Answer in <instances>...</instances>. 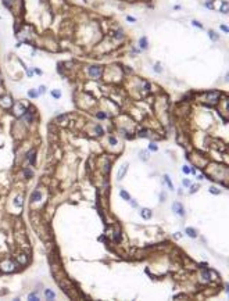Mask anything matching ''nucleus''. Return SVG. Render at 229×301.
<instances>
[{
	"mask_svg": "<svg viewBox=\"0 0 229 301\" xmlns=\"http://www.w3.org/2000/svg\"><path fill=\"white\" fill-rule=\"evenodd\" d=\"M101 72H103V68H101L100 65H90V67L87 68V74H89L92 78H95V79L100 78Z\"/></svg>",
	"mask_w": 229,
	"mask_h": 301,
	"instance_id": "1",
	"label": "nucleus"
},
{
	"mask_svg": "<svg viewBox=\"0 0 229 301\" xmlns=\"http://www.w3.org/2000/svg\"><path fill=\"white\" fill-rule=\"evenodd\" d=\"M219 96H221V93L218 90H212V92H208L204 100L208 104H214V103H217V100L219 99Z\"/></svg>",
	"mask_w": 229,
	"mask_h": 301,
	"instance_id": "2",
	"label": "nucleus"
},
{
	"mask_svg": "<svg viewBox=\"0 0 229 301\" xmlns=\"http://www.w3.org/2000/svg\"><path fill=\"white\" fill-rule=\"evenodd\" d=\"M172 210L175 211L179 216H185V208H183V205H182L181 203H174V204H172Z\"/></svg>",
	"mask_w": 229,
	"mask_h": 301,
	"instance_id": "3",
	"label": "nucleus"
},
{
	"mask_svg": "<svg viewBox=\"0 0 229 301\" xmlns=\"http://www.w3.org/2000/svg\"><path fill=\"white\" fill-rule=\"evenodd\" d=\"M128 167H129V164H128V162H125V164H124V165H122L121 168H120V171H118V173H117L118 181H122V179H124V176H125L126 171H128Z\"/></svg>",
	"mask_w": 229,
	"mask_h": 301,
	"instance_id": "4",
	"label": "nucleus"
},
{
	"mask_svg": "<svg viewBox=\"0 0 229 301\" xmlns=\"http://www.w3.org/2000/svg\"><path fill=\"white\" fill-rule=\"evenodd\" d=\"M11 104H13V101H11V99H10L9 96H3V97L0 99V106H1L3 108L11 107Z\"/></svg>",
	"mask_w": 229,
	"mask_h": 301,
	"instance_id": "5",
	"label": "nucleus"
},
{
	"mask_svg": "<svg viewBox=\"0 0 229 301\" xmlns=\"http://www.w3.org/2000/svg\"><path fill=\"white\" fill-rule=\"evenodd\" d=\"M140 216L144 218V219H150L151 216H153V211L149 210V208H142V210H140Z\"/></svg>",
	"mask_w": 229,
	"mask_h": 301,
	"instance_id": "6",
	"label": "nucleus"
},
{
	"mask_svg": "<svg viewBox=\"0 0 229 301\" xmlns=\"http://www.w3.org/2000/svg\"><path fill=\"white\" fill-rule=\"evenodd\" d=\"M25 111H26V108L24 107L22 104H17V106H15V114H17V115H24Z\"/></svg>",
	"mask_w": 229,
	"mask_h": 301,
	"instance_id": "7",
	"label": "nucleus"
},
{
	"mask_svg": "<svg viewBox=\"0 0 229 301\" xmlns=\"http://www.w3.org/2000/svg\"><path fill=\"white\" fill-rule=\"evenodd\" d=\"M186 235L189 237H192V239H196L197 237V232H196V229H193V228H186Z\"/></svg>",
	"mask_w": 229,
	"mask_h": 301,
	"instance_id": "8",
	"label": "nucleus"
},
{
	"mask_svg": "<svg viewBox=\"0 0 229 301\" xmlns=\"http://www.w3.org/2000/svg\"><path fill=\"white\" fill-rule=\"evenodd\" d=\"M3 271H9V272H11V271H14V264L11 262V261H9V262H6V264H3Z\"/></svg>",
	"mask_w": 229,
	"mask_h": 301,
	"instance_id": "9",
	"label": "nucleus"
},
{
	"mask_svg": "<svg viewBox=\"0 0 229 301\" xmlns=\"http://www.w3.org/2000/svg\"><path fill=\"white\" fill-rule=\"evenodd\" d=\"M40 198H42V194H40V192H38V190L33 192L32 196H31V200H32V201H39Z\"/></svg>",
	"mask_w": 229,
	"mask_h": 301,
	"instance_id": "10",
	"label": "nucleus"
},
{
	"mask_svg": "<svg viewBox=\"0 0 229 301\" xmlns=\"http://www.w3.org/2000/svg\"><path fill=\"white\" fill-rule=\"evenodd\" d=\"M139 44H140V47L142 49H147V38L146 36H143V38H140V40H139Z\"/></svg>",
	"mask_w": 229,
	"mask_h": 301,
	"instance_id": "11",
	"label": "nucleus"
},
{
	"mask_svg": "<svg viewBox=\"0 0 229 301\" xmlns=\"http://www.w3.org/2000/svg\"><path fill=\"white\" fill-rule=\"evenodd\" d=\"M44 296H46V298H49V300H53L54 297H56V294L52 291V290H49V289H46L44 290Z\"/></svg>",
	"mask_w": 229,
	"mask_h": 301,
	"instance_id": "12",
	"label": "nucleus"
},
{
	"mask_svg": "<svg viewBox=\"0 0 229 301\" xmlns=\"http://www.w3.org/2000/svg\"><path fill=\"white\" fill-rule=\"evenodd\" d=\"M120 196H121V197L124 198L125 201H131V196H129L128 193H126L125 190H120Z\"/></svg>",
	"mask_w": 229,
	"mask_h": 301,
	"instance_id": "13",
	"label": "nucleus"
},
{
	"mask_svg": "<svg viewBox=\"0 0 229 301\" xmlns=\"http://www.w3.org/2000/svg\"><path fill=\"white\" fill-rule=\"evenodd\" d=\"M28 161L31 164H35V150H31L28 153Z\"/></svg>",
	"mask_w": 229,
	"mask_h": 301,
	"instance_id": "14",
	"label": "nucleus"
},
{
	"mask_svg": "<svg viewBox=\"0 0 229 301\" xmlns=\"http://www.w3.org/2000/svg\"><path fill=\"white\" fill-rule=\"evenodd\" d=\"M164 181L167 182V185H168V187L171 190H174V185H172V182H171V179H169L168 175H164Z\"/></svg>",
	"mask_w": 229,
	"mask_h": 301,
	"instance_id": "15",
	"label": "nucleus"
},
{
	"mask_svg": "<svg viewBox=\"0 0 229 301\" xmlns=\"http://www.w3.org/2000/svg\"><path fill=\"white\" fill-rule=\"evenodd\" d=\"M201 276H203V280H204V282H208V280H210V272H208L207 269H204V271H203Z\"/></svg>",
	"mask_w": 229,
	"mask_h": 301,
	"instance_id": "16",
	"label": "nucleus"
},
{
	"mask_svg": "<svg viewBox=\"0 0 229 301\" xmlns=\"http://www.w3.org/2000/svg\"><path fill=\"white\" fill-rule=\"evenodd\" d=\"M208 36H210L212 40H218V39H219V36H218V35H215V32H214V31H208Z\"/></svg>",
	"mask_w": 229,
	"mask_h": 301,
	"instance_id": "17",
	"label": "nucleus"
},
{
	"mask_svg": "<svg viewBox=\"0 0 229 301\" xmlns=\"http://www.w3.org/2000/svg\"><path fill=\"white\" fill-rule=\"evenodd\" d=\"M114 240L115 241L121 240V232H120V230H115V233H114Z\"/></svg>",
	"mask_w": 229,
	"mask_h": 301,
	"instance_id": "18",
	"label": "nucleus"
},
{
	"mask_svg": "<svg viewBox=\"0 0 229 301\" xmlns=\"http://www.w3.org/2000/svg\"><path fill=\"white\" fill-rule=\"evenodd\" d=\"M138 136H139V138H147V130H146V129H143V130H139Z\"/></svg>",
	"mask_w": 229,
	"mask_h": 301,
	"instance_id": "19",
	"label": "nucleus"
},
{
	"mask_svg": "<svg viewBox=\"0 0 229 301\" xmlns=\"http://www.w3.org/2000/svg\"><path fill=\"white\" fill-rule=\"evenodd\" d=\"M28 96H29V97H32V99H36V97H38V93H36L35 90H32V89H31V90L28 92Z\"/></svg>",
	"mask_w": 229,
	"mask_h": 301,
	"instance_id": "20",
	"label": "nucleus"
},
{
	"mask_svg": "<svg viewBox=\"0 0 229 301\" xmlns=\"http://www.w3.org/2000/svg\"><path fill=\"white\" fill-rule=\"evenodd\" d=\"M14 205H22V201H21V196H17L15 197V201H14Z\"/></svg>",
	"mask_w": 229,
	"mask_h": 301,
	"instance_id": "21",
	"label": "nucleus"
},
{
	"mask_svg": "<svg viewBox=\"0 0 229 301\" xmlns=\"http://www.w3.org/2000/svg\"><path fill=\"white\" fill-rule=\"evenodd\" d=\"M149 149H150L151 151H157V150H158V147H157L156 143H150V144H149Z\"/></svg>",
	"mask_w": 229,
	"mask_h": 301,
	"instance_id": "22",
	"label": "nucleus"
},
{
	"mask_svg": "<svg viewBox=\"0 0 229 301\" xmlns=\"http://www.w3.org/2000/svg\"><path fill=\"white\" fill-rule=\"evenodd\" d=\"M52 96H53V97H56V99H60V97H61V93L58 90H53L52 92Z\"/></svg>",
	"mask_w": 229,
	"mask_h": 301,
	"instance_id": "23",
	"label": "nucleus"
},
{
	"mask_svg": "<svg viewBox=\"0 0 229 301\" xmlns=\"http://www.w3.org/2000/svg\"><path fill=\"white\" fill-rule=\"evenodd\" d=\"M208 190H210V192H211L212 194H219V193H221L219 190L217 189V187H214V186H211V187H210V189H208Z\"/></svg>",
	"mask_w": 229,
	"mask_h": 301,
	"instance_id": "24",
	"label": "nucleus"
},
{
	"mask_svg": "<svg viewBox=\"0 0 229 301\" xmlns=\"http://www.w3.org/2000/svg\"><path fill=\"white\" fill-rule=\"evenodd\" d=\"M96 132H97V135H99V136H101V135H103V129H101V126H100V125H97V126H96Z\"/></svg>",
	"mask_w": 229,
	"mask_h": 301,
	"instance_id": "25",
	"label": "nucleus"
},
{
	"mask_svg": "<svg viewBox=\"0 0 229 301\" xmlns=\"http://www.w3.org/2000/svg\"><path fill=\"white\" fill-rule=\"evenodd\" d=\"M182 185L186 186V187H189V186H190V181H187V179H183V181H182Z\"/></svg>",
	"mask_w": 229,
	"mask_h": 301,
	"instance_id": "26",
	"label": "nucleus"
},
{
	"mask_svg": "<svg viewBox=\"0 0 229 301\" xmlns=\"http://www.w3.org/2000/svg\"><path fill=\"white\" fill-rule=\"evenodd\" d=\"M29 300H35V301H36V300H39V298H38V296H36L35 293H32V294H29Z\"/></svg>",
	"mask_w": 229,
	"mask_h": 301,
	"instance_id": "27",
	"label": "nucleus"
},
{
	"mask_svg": "<svg viewBox=\"0 0 229 301\" xmlns=\"http://www.w3.org/2000/svg\"><path fill=\"white\" fill-rule=\"evenodd\" d=\"M182 171L185 172V173H189V172H190V168H189V167H187V165H185V167L182 168Z\"/></svg>",
	"mask_w": 229,
	"mask_h": 301,
	"instance_id": "28",
	"label": "nucleus"
},
{
	"mask_svg": "<svg viewBox=\"0 0 229 301\" xmlns=\"http://www.w3.org/2000/svg\"><path fill=\"white\" fill-rule=\"evenodd\" d=\"M108 140H110V143H111V144H117V140H115V138H112V136H110V139H108Z\"/></svg>",
	"mask_w": 229,
	"mask_h": 301,
	"instance_id": "29",
	"label": "nucleus"
},
{
	"mask_svg": "<svg viewBox=\"0 0 229 301\" xmlns=\"http://www.w3.org/2000/svg\"><path fill=\"white\" fill-rule=\"evenodd\" d=\"M196 190H199V186H196V185H193V186H192V190H190V193H195Z\"/></svg>",
	"mask_w": 229,
	"mask_h": 301,
	"instance_id": "30",
	"label": "nucleus"
},
{
	"mask_svg": "<svg viewBox=\"0 0 229 301\" xmlns=\"http://www.w3.org/2000/svg\"><path fill=\"white\" fill-rule=\"evenodd\" d=\"M39 93H42V95H43V93H46V87H44V86H40V87H39Z\"/></svg>",
	"mask_w": 229,
	"mask_h": 301,
	"instance_id": "31",
	"label": "nucleus"
},
{
	"mask_svg": "<svg viewBox=\"0 0 229 301\" xmlns=\"http://www.w3.org/2000/svg\"><path fill=\"white\" fill-rule=\"evenodd\" d=\"M154 69H156V72H161L163 69L160 68V64H156V67H154Z\"/></svg>",
	"mask_w": 229,
	"mask_h": 301,
	"instance_id": "32",
	"label": "nucleus"
},
{
	"mask_svg": "<svg viewBox=\"0 0 229 301\" xmlns=\"http://www.w3.org/2000/svg\"><path fill=\"white\" fill-rule=\"evenodd\" d=\"M25 176H32V171H29V169H25Z\"/></svg>",
	"mask_w": 229,
	"mask_h": 301,
	"instance_id": "33",
	"label": "nucleus"
},
{
	"mask_svg": "<svg viewBox=\"0 0 229 301\" xmlns=\"http://www.w3.org/2000/svg\"><path fill=\"white\" fill-rule=\"evenodd\" d=\"M126 20H128V21H129V22H135V21H136V20H135L133 17H129V15L126 17Z\"/></svg>",
	"mask_w": 229,
	"mask_h": 301,
	"instance_id": "34",
	"label": "nucleus"
},
{
	"mask_svg": "<svg viewBox=\"0 0 229 301\" xmlns=\"http://www.w3.org/2000/svg\"><path fill=\"white\" fill-rule=\"evenodd\" d=\"M193 25H195V26H199V28H203V25H201V24H199L197 21H193Z\"/></svg>",
	"mask_w": 229,
	"mask_h": 301,
	"instance_id": "35",
	"label": "nucleus"
},
{
	"mask_svg": "<svg viewBox=\"0 0 229 301\" xmlns=\"http://www.w3.org/2000/svg\"><path fill=\"white\" fill-rule=\"evenodd\" d=\"M97 117H99V118H106V114H104V112H99Z\"/></svg>",
	"mask_w": 229,
	"mask_h": 301,
	"instance_id": "36",
	"label": "nucleus"
},
{
	"mask_svg": "<svg viewBox=\"0 0 229 301\" xmlns=\"http://www.w3.org/2000/svg\"><path fill=\"white\" fill-rule=\"evenodd\" d=\"M221 29H222V31H225V32H228V28H226L225 25H221Z\"/></svg>",
	"mask_w": 229,
	"mask_h": 301,
	"instance_id": "37",
	"label": "nucleus"
}]
</instances>
